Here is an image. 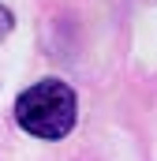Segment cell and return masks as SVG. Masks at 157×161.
Wrapping results in <instances>:
<instances>
[{"instance_id":"obj_1","label":"cell","mask_w":157,"mask_h":161,"mask_svg":"<svg viewBox=\"0 0 157 161\" xmlns=\"http://www.w3.org/2000/svg\"><path fill=\"white\" fill-rule=\"evenodd\" d=\"M75 90L60 79H41L15 101V120L34 139H64L75 127Z\"/></svg>"},{"instance_id":"obj_2","label":"cell","mask_w":157,"mask_h":161,"mask_svg":"<svg viewBox=\"0 0 157 161\" xmlns=\"http://www.w3.org/2000/svg\"><path fill=\"white\" fill-rule=\"evenodd\" d=\"M8 30H11V11L0 8V34H8Z\"/></svg>"}]
</instances>
